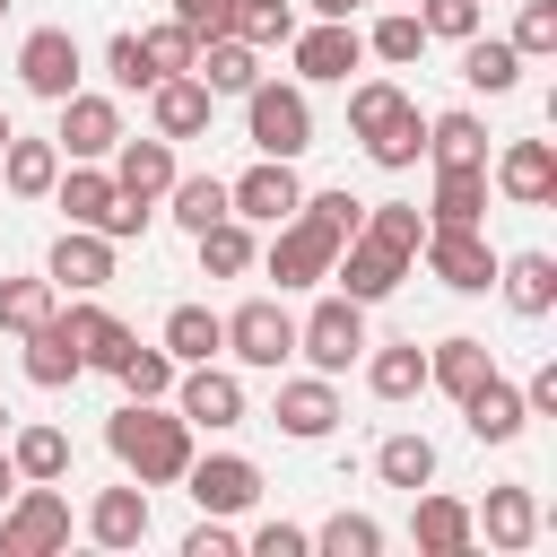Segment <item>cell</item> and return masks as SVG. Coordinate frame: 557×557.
Masks as SVG:
<instances>
[{"instance_id": "30bf717a", "label": "cell", "mask_w": 557, "mask_h": 557, "mask_svg": "<svg viewBox=\"0 0 557 557\" xmlns=\"http://www.w3.org/2000/svg\"><path fill=\"white\" fill-rule=\"evenodd\" d=\"M296 200H305V183H296V157H261V165H244V174L226 183V209H235L244 226H278Z\"/></svg>"}, {"instance_id": "11a10c76", "label": "cell", "mask_w": 557, "mask_h": 557, "mask_svg": "<svg viewBox=\"0 0 557 557\" xmlns=\"http://www.w3.org/2000/svg\"><path fill=\"white\" fill-rule=\"evenodd\" d=\"M305 9H313V17H357L366 0H305Z\"/></svg>"}, {"instance_id": "3957f363", "label": "cell", "mask_w": 557, "mask_h": 557, "mask_svg": "<svg viewBox=\"0 0 557 557\" xmlns=\"http://www.w3.org/2000/svg\"><path fill=\"white\" fill-rule=\"evenodd\" d=\"M244 139H252L261 157H305V148H313V104H305V87L252 78V87H244Z\"/></svg>"}, {"instance_id": "ee69618b", "label": "cell", "mask_w": 557, "mask_h": 557, "mask_svg": "<svg viewBox=\"0 0 557 557\" xmlns=\"http://www.w3.org/2000/svg\"><path fill=\"white\" fill-rule=\"evenodd\" d=\"M366 235L374 244H392V252H409L418 261V235H426V218L409 209V200H366Z\"/></svg>"}, {"instance_id": "f6af8a7d", "label": "cell", "mask_w": 557, "mask_h": 557, "mask_svg": "<svg viewBox=\"0 0 557 557\" xmlns=\"http://www.w3.org/2000/svg\"><path fill=\"white\" fill-rule=\"evenodd\" d=\"M313 548H322V557H374V548H383V522H374V513H331V522L313 531Z\"/></svg>"}, {"instance_id": "7402d4cb", "label": "cell", "mask_w": 557, "mask_h": 557, "mask_svg": "<svg viewBox=\"0 0 557 557\" xmlns=\"http://www.w3.org/2000/svg\"><path fill=\"white\" fill-rule=\"evenodd\" d=\"M461 426L479 435V444H513L522 426H531V409H522V383H505V374H487L470 400H461Z\"/></svg>"}, {"instance_id": "f1b7e54d", "label": "cell", "mask_w": 557, "mask_h": 557, "mask_svg": "<svg viewBox=\"0 0 557 557\" xmlns=\"http://www.w3.org/2000/svg\"><path fill=\"white\" fill-rule=\"evenodd\" d=\"M87 540L96 548H139L148 540V487H104L87 505Z\"/></svg>"}, {"instance_id": "d4e9b609", "label": "cell", "mask_w": 557, "mask_h": 557, "mask_svg": "<svg viewBox=\"0 0 557 557\" xmlns=\"http://www.w3.org/2000/svg\"><path fill=\"white\" fill-rule=\"evenodd\" d=\"M487 218V165H435L426 226H479Z\"/></svg>"}, {"instance_id": "bcb514c9", "label": "cell", "mask_w": 557, "mask_h": 557, "mask_svg": "<svg viewBox=\"0 0 557 557\" xmlns=\"http://www.w3.org/2000/svg\"><path fill=\"white\" fill-rule=\"evenodd\" d=\"M522 61H548L557 52V0H522V17H513V35H505Z\"/></svg>"}, {"instance_id": "74e56055", "label": "cell", "mask_w": 557, "mask_h": 557, "mask_svg": "<svg viewBox=\"0 0 557 557\" xmlns=\"http://www.w3.org/2000/svg\"><path fill=\"white\" fill-rule=\"evenodd\" d=\"M366 157H374L383 174H400V165H418V157H426V113H418V104H400V113H392V122H383V131L366 139Z\"/></svg>"}, {"instance_id": "4fadbf2b", "label": "cell", "mask_w": 557, "mask_h": 557, "mask_svg": "<svg viewBox=\"0 0 557 557\" xmlns=\"http://www.w3.org/2000/svg\"><path fill=\"white\" fill-rule=\"evenodd\" d=\"M113 139H122V113H113V96H87V87H70V96H61V131H52L61 165H70V157H113Z\"/></svg>"}, {"instance_id": "44dd1931", "label": "cell", "mask_w": 557, "mask_h": 557, "mask_svg": "<svg viewBox=\"0 0 557 557\" xmlns=\"http://www.w3.org/2000/svg\"><path fill=\"white\" fill-rule=\"evenodd\" d=\"M487 374H496V357H487V339H470V331H453V339L426 348V383H435L444 400H470Z\"/></svg>"}, {"instance_id": "5b68a950", "label": "cell", "mask_w": 557, "mask_h": 557, "mask_svg": "<svg viewBox=\"0 0 557 557\" xmlns=\"http://www.w3.org/2000/svg\"><path fill=\"white\" fill-rule=\"evenodd\" d=\"M296 357H313V374H348V366L366 357V305L331 287V296L296 322Z\"/></svg>"}, {"instance_id": "816d5d0a", "label": "cell", "mask_w": 557, "mask_h": 557, "mask_svg": "<svg viewBox=\"0 0 557 557\" xmlns=\"http://www.w3.org/2000/svg\"><path fill=\"white\" fill-rule=\"evenodd\" d=\"M104 70H113V87H157V70H148V44H139V35H113V44H104Z\"/></svg>"}, {"instance_id": "f35d334b", "label": "cell", "mask_w": 557, "mask_h": 557, "mask_svg": "<svg viewBox=\"0 0 557 557\" xmlns=\"http://www.w3.org/2000/svg\"><path fill=\"white\" fill-rule=\"evenodd\" d=\"M9 461H17V479H70V435L61 426H17Z\"/></svg>"}, {"instance_id": "b9f144b4", "label": "cell", "mask_w": 557, "mask_h": 557, "mask_svg": "<svg viewBox=\"0 0 557 557\" xmlns=\"http://www.w3.org/2000/svg\"><path fill=\"white\" fill-rule=\"evenodd\" d=\"M52 305H61V287H52V278H0V331H17V339H26Z\"/></svg>"}, {"instance_id": "d6986e66", "label": "cell", "mask_w": 557, "mask_h": 557, "mask_svg": "<svg viewBox=\"0 0 557 557\" xmlns=\"http://www.w3.org/2000/svg\"><path fill=\"white\" fill-rule=\"evenodd\" d=\"M113 183H122L131 200H165V183H174V139H157V131L131 139V131H122V139H113Z\"/></svg>"}, {"instance_id": "9a60e30c", "label": "cell", "mask_w": 557, "mask_h": 557, "mask_svg": "<svg viewBox=\"0 0 557 557\" xmlns=\"http://www.w3.org/2000/svg\"><path fill=\"white\" fill-rule=\"evenodd\" d=\"M209 113H218V96H209L191 70H174V78L148 87V131H157V139H200Z\"/></svg>"}, {"instance_id": "836d02e7", "label": "cell", "mask_w": 557, "mask_h": 557, "mask_svg": "<svg viewBox=\"0 0 557 557\" xmlns=\"http://www.w3.org/2000/svg\"><path fill=\"white\" fill-rule=\"evenodd\" d=\"M426 157L435 165H487V122L479 113H435L426 122Z\"/></svg>"}, {"instance_id": "60d3db41", "label": "cell", "mask_w": 557, "mask_h": 557, "mask_svg": "<svg viewBox=\"0 0 557 557\" xmlns=\"http://www.w3.org/2000/svg\"><path fill=\"white\" fill-rule=\"evenodd\" d=\"M113 374H122V392H131V400H165V392H174V374H183V366H174V357H165V348H139V339H131V348H122V366H113Z\"/></svg>"}, {"instance_id": "1f68e13d", "label": "cell", "mask_w": 557, "mask_h": 557, "mask_svg": "<svg viewBox=\"0 0 557 557\" xmlns=\"http://www.w3.org/2000/svg\"><path fill=\"white\" fill-rule=\"evenodd\" d=\"M461 78H470L479 96H513V87H522V52H513L505 35H470V44H461Z\"/></svg>"}, {"instance_id": "8d00e7d4", "label": "cell", "mask_w": 557, "mask_h": 557, "mask_svg": "<svg viewBox=\"0 0 557 557\" xmlns=\"http://www.w3.org/2000/svg\"><path fill=\"white\" fill-rule=\"evenodd\" d=\"M374 479L418 496V487L435 479V444H426V435H383V444H374Z\"/></svg>"}, {"instance_id": "d590c367", "label": "cell", "mask_w": 557, "mask_h": 557, "mask_svg": "<svg viewBox=\"0 0 557 557\" xmlns=\"http://www.w3.org/2000/svg\"><path fill=\"white\" fill-rule=\"evenodd\" d=\"M191 244H200V270H209V278H244V270H252V226H244L235 209H226L218 226H200Z\"/></svg>"}, {"instance_id": "ba28073f", "label": "cell", "mask_w": 557, "mask_h": 557, "mask_svg": "<svg viewBox=\"0 0 557 557\" xmlns=\"http://www.w3.org/2000/svg\"><path fill=\"white\" fill-rule=\"evenodd\" d=\"M287 52H296V78L339 87V78L366 61V35H357V17H313V26H296V35H287Z\"/></svg>"}, {"instance_id": "91938a15", "label": "cell", "mask_w": 557, "mask_h": 557, "mask_svg": "<svg viewBox=\"0 0 557 557\" xmlns=\"http://www.w3.org/2000/svg\"><path fill=\"white\" fill-rule=\"evenodd\" d=\"M0 435H9V409H0Z\"/></svg>"}, {"instance_id": "94428289", "label": "cell", "mask_w": 557, "mask_h": 557, "mask_svg": "<svg viewBox=\"0 0 557 557\" xmlns=\"http://www.w3.org/2000/svg\"><path fill=\"white\" fill-rule=\"evenodd\" d=\"M392 9H409V0H392Z\"/></svg>"}, {"instance_id": "8fae6325", "label": "cell", "mask_w": 557, "mask_h": 557, "mask_svg": "<svg viewBox=\"0 0 557 557\" xmlns=\"http://www.w3.org/2000/svg\"><path fill=\"white\" fill-rule=\"evenodd\" d=\"M174 409H183L191 426L226 435V426H244V383H235L218 357H200V366H183V374H174Z\"/></svg>"}, {"instance_id": "5bb4252c", "label": "cell", "mask_w": 557, "mask_h": 557, "mask_svg": "<svg viewBox=\"0 0 557 557\" xmlns=\"http://www.w3.org/2000/svg\"><path fill=\"white\" fill-rule=\"evenodd\" d=\"M183 487H191V505L200 513H244L252 496H261V470L244 461V453H191V470H183Z\"/></svg>"}, {"instance_id": "7dc6e473", "label": "cell", "mask_w": 557, "mask_h": 557, "mask_svg": "<svg viewBox=\"0 0 557 557\" xmlns=\"http://www.w3.org/2000/svg\"><path fill=\"white\" fill-rule=\"evenodd\" d=\"M409 9H418V26L444 35V44H470V35H479V0H409Z\"/></svg>"}, {"instance_id": "6f0895ef", "label": "cell", "mask_w": 557, "mask_h": 557, "mask_svg": "<svg viewBox=\"0 0 557 557\" xmlns=\"http://www.w3.org/2000/svg\"><path fill=\"white\" fill-rule=\"evenodd\" d=\"M235 9H270V0H235Z\"/></svg>"}, {"instance_id": "cb8c5ba5", "label": "cell", "mask_w": 557, "mask_h": 557, "mask_svg": "<svg viewBox=\"0 0 557 557\" xmlns=\"http://www.w3.org/2000/svg\"><path fill=\"white\" fill-rule=\"evenodd\" d=\"M191 78H200L209 96H244V87L261 78V52H252L244 35H209V44L191 52Z\"/></svg>"}, {"instance_id": "7bdbcfd3", "label": "cell", "mask_w": 557, "mask_h": 557, "mask_svg": "<svg viewBox=\"0 0 557 557\" xmlns=\"http://www.w3.org/2000/svg\"><path fill=\"white\" fill-rule=\"evenodd\" d=\"M400 104H409V87H392V78H357V87H348V131H357V139H374Z\"/></svg>"}, {"instance_id": "2e32d148", "label": "cell", "mask_w": 557, "mask_h": 557, "mask_svg": "<svg viewBox=\"0 0 557 557\" xmlns=\"http://www.w3.org/2000/svg\"><path fill=\"white\" fill-rule=\"evenodd\" d=\"M44 278H52V287H70V296H96V287L113 278V235H96V226H61V244H52Z\"/></svg>"}, {"instance_id": "f5cc1de1", "label": "cell", "mask_w": 557, "mask_h": 557, "mask_svg": "<svg viewBox=\"0 0 557 557\" xmlns=\"http://www.w3.org/2000/svg\"><path fill=\"white\" fill-rule=\"evenodd\" d=\"M244 548H252V557H305V548H313V531H296V522H261Z\"/></svg>"}, {"instance_id": "8992f818", "label": "cell", "mask_w": 557, "mask_h": 557, "mask_svg": "<svg viewBox=\"0 0 557 557\" xmlns=\"http://www.w3.org/2000/svg\"><path fill=\"white\" fill-rule=\"evenodd\" d=\"M418 261H426V278L453 287V296L496 287V244H487L479 226H426V235H418Z\"/></svg>"}, {"instance_id": "ab89813d", "label": "cell", "mask_w": 557, "mask_h": 557, "mask_svg": "<svg viewBox=\"0 0 557 557\" xmlns=\"http://www.w3.org/2000/svg\"><path fill=\"white\" fill-rule=\"evenodd\" d=\"M366 52H374V61H392V70H400V61H418V52H426L418 9H383V17L366 26Z\"/></svg>"}, {"instance_id": "6125c7cd", "label": "cell", "mask_w": 557, "mask_h": 557, "mask_svg": "<svg viewBox=\"0 0 557 557\" xmlns=\"http://www.w3.org/2000/svg\"><path fill=\"white\" fill-rule=\"evenodd\" d=\"M0 17H9V0H0Z\"/></svg>"}, {"instance_id": "e575fe53", "label": "cell", "mask_w": 557, "mask_h": 557, "mask_svg": "<svg viewBox=\"0 0 557 557\" xmlns=\"http://www.w3.org/2000/svg\"><path fill=\"white\" fill-rule=\"evenodd\" d=\"M165 200H174L165 218H174L183 235H200V226H218V218H226V183H218V174H174V183H165Z\"/></svg>"}, {"instance_id": "83f0119b", "label": "cell", "mask_w": 557, "mask_h": 557, "mask_svg": "<svg viewBox=\"0 0 557 557\" xmlns=\"http://www.w3.org/2000/svg\"><path fill=\"white\" fill-rule=\"evenodd\" d=\"M366 392L374 400H418L426 392V348L418 339H392V348L366 339Z\"/></svg>"}, {"instance_id": "e0dca14e", "label": "cell", "mask_w": 557, "mask_h": 557, "mask_svg": "<svg viewBox=\"0 0 557 557\" xmlns=\"http://www.w3.org/2000/svg\"><path fill=\"white\" fill-rule=\"evenodd\" d=\"M496 191H505L513 209H548V200H557V148H548V139H513V148L496 157Z\"/></svg>"}, {"instance_id": "277c9868", "label": "cell", "mask_w": 557, "mask_h": 557, "mask_svg": "<svg viewBox=\"0 0 557 557\" xmlns=\"http://www.w3.org/2000/svg\"><path fill=\"white\" fill-rule=\"evenodd\" d=\"M70 548V496L52 479H17V496L0 505V557H52Z\"/></svg>"}, {"instance_id": "680465c9", "label": "cell", "mask_w": 557, "mask_h": 557, "mask_svg": "<svg viewBox=\"0 0 557 557\" xmlns=\"http://www.w3.org/2000/svg\"><path fill=\"white\" fill-rule=\"evenodd\" d=\"M0 148H9V113H0Z\"/></svg>"}, {"instance_id": "c3c4849f", "label": "cell", "mask_w": 557, "mask_h": 557, "mask_svg": "<svg viewBox=\"0 0 557 557\" xmlns=\"http://www.w3.org/2000/svg\"><path fill=\"white\" fill-rule=\"evenodd\" d=\"M235 35H244L252 52H270V44L296 35V9H287V0H270V9H235Z\"/></svg>"}, {"instance_id": "f546056e", "label": "cell", "mask_w": 557, "mask_h": 557, "mask_svg": "<svg viewBox=\"0 0 557 557\" xmlns=\"http://www.w3.org/2000/svg\"><path fill=\"white\" fill-rule=\"evenodd\" d=\"M470 522L487 531V548H531L540 540V496L531 487H487V505Z\"/></svg>"}, {"instance_id": "ac0fdd59", "label": "cell", "mask_w": 557, "mask_h": 557, "mask_svg": "<svg viewBox=\"0 0 557 557\" xmlns=\"http://www.w3.org/2000/svg\"><path fill=\"white\" fill-rule=\"evenodd\" d=\"M278 435H296V444H322L331 426H339V392H331V374H296V383H278Z\"/></svg>"}, {"instance_id": "d6a6232c", "label": "cell", "mask_w": 557, "mask_h": 557, "mask_svg": "<svg viewBox=\"0 0 557 557\" xmlns=\"http://www.w3.org/2000/svg\"><path fill=\"white\" fill-rule=\"evenodd\" d=\"M157 348H165L174 366H200V357H218V348H226V322H218L209 305H174V313H165V339H157Z\"/></svg>"}, {"instance_id": "603a6c76", "label": "cell", "mask_w": 557, "mask_h": 557, "mask_svg": "<svg viewBox=\"0 0 557 557\" xmlns=\"http://www.w3.org/2000/svg\"><path fill=\"white\" fill-rule=\"evenodd\" d=\"M409 540H418L426 557H461V548L479 540V522H470L461 496H426V487H418V505H409Z\"/></svg>"}, {"instance_id": "db71d44e", "label": "cell", "mask_w": 557, "mask_h": 557, "mask_svg": "<svg viewBox=\"0 0 557 557\" xmlns=\"http://www.w3.org/2000/svg\"><path fill=\"white\" fill-rule=\"evenodd\" d=\"M235 548H244V540L226 531V513H200V531L183 540V557H235Z\"/></svg>"}, {"instance_id": "52a82bcc", "label": "cell", "mask_w": 557, "mask_h": 557, "mask_svg": "<svg viewBox=\"0 0 557 557\" xmlns=\"http://www.w3.org/2000/svg\"><path fill=\"white\" fill-rule=\"evenodd\" d=\"M218 322H226V357H235V366L278 374V366L296 357V313H287L278 296H252V305H235V313H218Z\"/></svg>"}, {"instance_id": "4dcf8cb0", "label": "cell", "mask_w": 557, "mask_h": 557, "mask_svg": "<svg viewBox=\"0 0 557 557\" xmlns=\"http://www.w3.org/2000/svg\"><path fill=\"white\" fill-rule=\"evenodd\" d=\"M52 174H61V148H52V139H17V131H9V148H0V183H9L17 200H52Z\"/></svg>"}, {"instance_id": "9c48e42d", "label": "cell", "mask_w": 557, "mask_h": 557, "mask_svg": "<svg viewBox=\"0 0 557 557\" xmlns=\"http://www.w3.org/2000/svg\"><path fill=\"white\" fill-rule=\"evenodd\" d=\"M78 70H87V61H78V35H70V26H35V35L17 44V87L44 96V104H61V96L78 87Z\"/></svg>"}, {"instance_id": "f907efd6", "label": "cell", "mask_w": 557, "mask_h": 557, "mask_svg": "<svg viewBox=\"0 0 557 557\" xmlns=\"http://www.w3.org/2000/svg\"><path fill=\"white\" fill-rule=\"evenodd\" d=\"M174 26H183L191 44H209V35H235V0H174Z\"/></svg>"}, {"instance_id": "ffe728a7", "label": "cell", "mask_w": 557, "mask_h": 557, "mask_svg": "<svg viewBox=\"0 0 557 557\" xmlns=\"http://www.w3.org/2000/svg\"><path fill=\"white\" fill-rule=\"evenodd\" d=\"M87 374V357H78V339H70V322H61V305L26 331V383H44V392H61V383H78Z\"/></svg>"}, {"instance_id": "484cf974", "label": "cell", "mask_w": 557, "mask_h": 557, "mask_svg": "<svg viewBox=\"0 0 557 557\" xmlns=\"http://www.w3.org/2000/svg\"><path fill=\"white\" fill-rule=\"evenodd\" d=\"M496 287H505V305H513L522 322L557 313V261H548V252H513V261H496Z\"/></svg>"}, {"instance_id": "7c38bea8", "label": "cell", "mask_w": 557, "mask_h": 557, "mask_svg": "<svg viewBox=\"0 0 557 557\" xmlns=\"http://www.w3.org/2000/svg\"><path fill=\"white\" fill-rule=\"evenodd\" d=\"M331 278H339V296H357V305H383L400 278H409V252H392V244H374L366 226L339 244V261H331Z\"/></svg>"}, {"instance_id": "7a4b0ae2", "label": "cell", "mask_w": 557, "mask_h": 557, "mask_svg": "<svg viewBox=\"0 0 557 557\" xmlns=\"http://www.w3.org/2000/svg\"><path fill=\"white\" fill-rule=\"evenodd\" d=\"M52 200H61L70 226H96V235H113V244L148 235V218H157V200H131L104 157H70V165L52 174Z\"/></svg>"}, {"instance_id": "6da1fadb", "label": "cell", "mask_w": 557, "mask_h": 557, "mask_svg": "<svg viewBox=\"0 0 557 557\" xmlns=\"http://www.w3.org/2000/svg\"><path fill=\"white\" fill-rule=\"evenodd\" d=\"M113 461L139 479V487H174L191 470V418L183 409H157V400H122L113 426H104Z\"/></svg>"}, {"instance_id": "9f6ffc18", "label": "cell", "mask_w": 557, "mask_h": 557, "mask_svg": "<svg viewBox=\"0 0 557 557\" xmlns=\"http://www.w3.org/2000/svg\"><path fill=\"white\" fill-rule=\"evenodd\" d=\"M9 496H17V461L0 453V505H9Z\"/></svg>"}, {"instance_id": "4316f807", "label": "cell", "mask_w": 557, "mask_h": 557, "mask_svg": "<svg viewBox=\"0 0 557 557\" xmlns=\"http://www.w3.org/2000/svg\"><path fill=\"white\" fill-rule=\"evenodd\" d=\"M61 322H70V339H78V357H87V366H104V374H113V366H122V348L139 339V331H131V322H113V313H104L96 296L61 305Z\"/></svg>"}, {"instance_id": "681fc988", "label": "cell", "mask_w": 557, "mask_h": 557, "mask_svg": "<svg viewBox=\"0 0 557 557\" xmlns=\"http://www.w3.org/2000/svg\"><path fill=\"white\" fill-rule=\"evenodd\" d=\"M139 44H148V70H157V78L191 70V52H200V44H191V35L174 26V17H165V26H139Z\"/></svg>"}]
</instances>
